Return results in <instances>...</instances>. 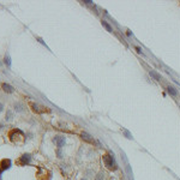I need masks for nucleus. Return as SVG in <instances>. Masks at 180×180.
<instances>
[{
  "instance_id": "11",
  "label": "nucleus",
  "mask_w": 180,
  "mask_h": 180,
  "mask_svg": "<svg viewBox=\"0 0 180 180\" xmlns=\"http://www.w3.org/2000/svg\"><path fill=\"white\" fill-rule=\"evenodd\" d=\"M167 91H168L172 96H177V95H178V91L174 89L173 87H167Z\"/></svg>"
},
{
  "instance_id": "18",
  "label": "nucleus",
  "mask_w": 180,
  "mask_h": 180,
  "mask_svg": "<svg viewBox=\"0 0 180 180\" xmlns=\"http://www.w3.org/2000/svg\"><path fill=\"white\" fill-rule=\"evenodd\" d=\"M82 180H85V179H82Z\"/></svg>"
},
{
  "instance_id": "10",
  "label": "nucleus",
  "mask_w": 180,
  "mask_h": 180,
  "mask_svg": "<svg viewBox=\"0 0 180 180\" xmlns=\"http://www.w3.org/2000/svg\"><path fill=\"white\" fill-rule=\"evenodd\" d=\"M149 73H150V76H151V77H153L155 81H161V76H160L159 73H156L155 71H150Z\"/></svg>"
},
{
  "instance_id": "14",
  "label": "nucleus",
  "mask_w": 180,
  "mask_h": 180,
  "mask_svg": "<svg viewBox=\"0 0 180 180\" xmlns=\"http://www.w3.org/2000/svg\"><path fill=\"white\" fill-rule=\"evenodd\" d=\"M95 180H103V173H98L96 175V179Z\"/></svg>"
},
{
  "instance_id": "15",
  "label": "nucleus",
  "mask_w": 180,
  "mask_h": 180,
  "mask_svg": "<svg viewBox=\"0 0 180 180\" xmlns=\"http://www.w3.org/2000/svg\"><path fill=\"white\" fill-rule=\"evenodd\" d=\"M57 154H58V157H63V156H61L63 154H61V151H60V150H58V151H57Z\"/></svg>"
},
{
  "instance_id": "3",
  "label": "nucleus",
  "mask_w": 180,
  "mask_h": 180,
  "mask_svg": "<svg viewBox=\"0 0 180 180\" xmlns=\"http://www.w3.org/2000/svg\"><path fill=\"white\" fill-rule=\"evenodd\" d=\"M1 88H2V90H4L5 92H7V94H12V92L14 91V88H13L11 84H7V83H2V84H1Z\"/></svg>"
},
{
  "instance_id": "9",
  "label": "nucleus",
  "mask_w": 180,
  "mask_h": 180,
  "mask_svg": "<svg viewBox=\"0 0 180 180\" xmlns=\"http://www.w3.org/2000/svg\"><path fill=\"white\" fill-rule=\"evenodd\" d=\"M14 109L17 112H23L24 110V104L20 103V102H17V103H14Z\"/></svg>"
},
{
  "instance_id": "2",
  "label": "nucleus",
  "mask_w": 180,
  "mask_h": 180,
  "mask_svg": "<svg viewBox=\"0 0 180 180\" xmlns=\"http://www.w3.org/2000/svg\"><path fill=\"white\" fill-rule=\"evenodd\" d=\"M53 141H54V143L57 144L58 148H61L65 144V137H63V136H55L53 138Z\"/></svg>"
},
{
  "instance_id": "8",
  "label": "nucleus",
  "mask_w": 180,
  "mask_h": 180,
  "mask_svg": "<svg viewBox=\"0 0 180 180\" xmlns=\"http://www.w3.org/2000/svg\"><path fill=\"white\" fill-rule=\"evenodd\" d=\"M4 64L10 69L11 67V58L8 54H5V58H4Z\"/></svg>"
},
{
  "instance_id": "17",
  "label": "nucleus",
  "mask_w": 180,
  "mask_h": 180,
  "mask_svg": "<svg viewBox=\"0 0 180 180\" xmlns=\"http://www.w3.org/2000/svg\"><path fill=\"white\" fill-rule=\"evenodd\" d=\"M0 174H1V169H0Z\"/></svg>"
},
{
  "instance_id": "4",
  "label": "nucleus",
  "mask_w": 180,
  "mask_h": 180,
  "mask_svg": "<svg viewBox=\"0 0 180 180\" xmlns=\"http://www.w3.org/2000/svg\"><path fill=\"white\" fill-rule=\"evenodd\" d=\"M30 106L33 107V110H34V112H36V113H45V112H46V109H41V108H43V107H41V106H39V104L31 103Z\"/></svg>"
},
{
  "instance_id": "13",
  "label": "nucleus",
  "mask_w": 180,
  "mask_h": 180,
  "mask_svg": "<svg viewBox=\"0 0 180 180\" xmlns=\"http://www.w3.org/2000/svg\"><path fill=\"white\" fill-rule=\"evenodd\" d=\"M102 25H103V26L107 29V31H112V28H110V25H109V24H108L106 20H102Z\"/></svg>"
},
{
  "instance_id": "12",
  "label": "nucleus",
  "mask_w": 180,
  "mask_h": 180,
  "mask_svg": "<svg viewBox=\"0 0 180 180\" xmlns=\"http://www.w3.org/2000/svg\"><path fill=\"white\" fill-rule=\"evenodd\" d=\"M12 119H13V113H12L11 110H7V112H6V120H7V121H11Z\"/></svg>"
},
{
  "instance_id": "7",
  "label": "nucleus",
  "mask_w": 180,
  "mask_h": 180,
  "mask_svg": "<svg viewBox=\"0 0 180 180\" xmlns=\"http://www.w3.org/2000/svg\"><path fill=\"white\" fill-rule=\"evenodd\" d=\"M82 138H83L84 141H87L88 143H94V139L91 138V136H90L89 133H87V132H83V133H82Z\"/></svg>"
},
{
  "instance_id": "6",
  "label": "nucleus",
  "mask_w": 180,
  "mask_h": 180,
  "mask_svg": "<svg viewBox=\"0 0 180 180\" xmlns=\"http://www.w3.org/2000/svg\"><path fill=\"white\" fill-rule=\"evenodd\" d=\"M0 166H1L2 169H7V168H10V167H11V160H7V159L2 160L1 163H0Z\"/></svg>"
},
{
  "instance_id": "16",
  "label": "nucleus",
  "mask_w": 180,
  "mask_h": 180,
  "mask_svg": "<svg viewBox=\"0 0 180 180\" xmlns=\"http://www.w3.org/2000/svg\"><path fill=\"white\" fill-rule=\"evenodd\" d=\"M2 109H4V104H2L1 102H0V113L2 112Z\"/></svg>"
},
{
  "instance_id": "1",
  "label": "nucleus",
  "mask_w": 180,
  "mask_h": 180,
  "mask_svg": "<svg viewBox=\"0 0 180 180\" xmlns=\"http://www.w3.org/2000/svg\"><path fill=\"white\" fill-rule=\"evenodd\" d=\"M102 160H103L104 166H106L109 171H115V169L118 168V167H116V162H115V160H114V157H113L112 155L104 154V155L102 156Z\"/></svg>"
},
{
  "instance_id": "5",
  "label": "nucleus",
  "mask_w": 180,
  "mask_h": 180,
  "mask_svg": "<svg viewBox=\"0 0 180 180\" xmlns=\"http://www.w3.org/2000/svg\"><path fill=\"white\" fill-rule=\"evenodd\" d=\"M30 160H31V156H30L29 154H24V155L20 157V163H22V165L29 163V162H30Z\"/></svg>"
}]
</instances>
